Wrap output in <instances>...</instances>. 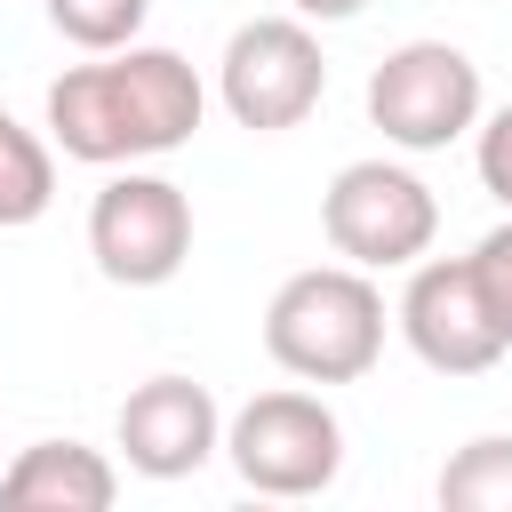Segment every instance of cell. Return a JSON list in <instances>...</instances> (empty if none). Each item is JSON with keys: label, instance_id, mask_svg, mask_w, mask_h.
Segmentation results:
<instances>
[{"label": "cell", "instance_id": "cell-11", "mask_svg": "<svg viewBox=\"0 0 512 512\" xmlns=\"http://www.w3.org/2000/svg\"><path fill=\"white\" fill-rule=\"evenodd\" d=\"M48 200H56V152H48L32 128H16L8 104H0V232L40 224Z\"/></svg>", "mask_w": 512, "mask_h": 512}, {"label": "cell", "instance_id": "cell-1", "mask_svg": "<svg viewBox=\"0 0 512 512\" xmlns=\"http://www.w3.org/2000/svg\"><path fill=\"white\" fill-rule=\"evenodd\" d=\"M208 88L176 48H104L48 80V144L80 168H136L200 136Z\"/></svg>", "mask_w": 512, "mask_h": 512}, {"label": "cell", "instance_id": "cell-9", "mask_svg": "<svg viewBox=\"0 0 512 512\" xmlns=\"http://www.w3.org/2000/svg\"><path fill=\"white\" fill-rule=\"evenodd\" d=\"M224 448V408L192 376H152L120 400V456L144 480H192Z\"/></svg>", "mask_w": 512, "mask_h": 512}, {"label": "cell", "instance_id": "cell-2", "mask_svg": "<svg viewBox=\"0 0 512 512\" xmlns=\"http://www.w3.org/2000/svg\"><path fill=\"white\" fill-rule=\"evenodd\" d=\"M264 352L304 384H360L384 352V288L360 264H304L264 304Z\"/></svg>", "mask_w": 512, "mask_h": 512}, {"label": "cell", "instance_id": "cell-7", "mask_svg": "<svg viewBox=\"0 0 512 512\" xmlns=\"http://www.w3.org/2000/svg\"><path fill=\"white\" fill-rule=\"evenodd\" d=\"M368 120L400 152H448L480 128V64L448 40H408L368 72Z\"/></svg>", "mask_w": 512, "mask_h": 512}, {"label": "cell", "instance_id": "cell-8", "mask_svg": "<svg viewBox=\"0 0 512 512\" xmlns=\"http://www.w3.org/2000/svg\"><path fill=\"white\" fill-rule=\"evenodd\" d=\"M400 336L432 376H480L504 360V328L472 280V256H416L400 288Z\"/></svg>", "mask_w": 512, "mask_h": 512}, {"label": "cell", "instance_id": "cell-12", "mask_svg": "<svg viewBox=\"0 0 512 512\" xmlns=\"http://www.w3.org/2000/svg\"><path fill=\"white\" fill-rule=\"evenodd\" d=\"M440 504H448V512H512V440H504V432L464 440V448L440 464Z\"/></svg>", "mask_w": 512, "mask_h": 512}, {"label": "cell", "instance_id": "cell-3", "mask_svg": "<svg viewBox=\"0 0 512 512\" xmlns=\"http://www.w3.org/2000/svg\"><path fill=\"white\" fill-rule=\"evenodd\" d=\"M320 232L344 264L360 272H400L416 256H432V232H440V200L416 168L400 160H352L328 176L320 192Z\"/></svg>", "mask_w": 512, "mask_h": 512}, {"label": "cell", "instance_id": "cell-13", "mask_svg": "<svg viewBox=\"0 0 512 512\" xmlns=\"http://www.w3.org/2000/svg\"><path fill=\"white\" fill-rule=\"evenodd\" d=\"M40 8H48V24H56L72 48H88V56L128 48V40L144 32V16H152V0H40Z\"/></svg>", "mask_w": 512, "mask_h": 512}, {"label": "cell", "instance_id": "cell-6", "mask_svg": "<svg viewBox=\"0 0 512 512\" xmlns=\"http://www.w3.org/2000/svg\"><path fill=\"white\" fill-rule=\"evenodd\" d=\"M88 256L112 288H168L192 256V200L152 168H120L88 200Z\"/></svg>", "mask_w": 512, "mask_h": 512}, {"label": "cell", "instance_id": "cell-16", "mask_svg": "<svg viewBox=\"0 0 512 512\" xmlns=\"http://www.w3.org/2000/svg\"><path fill=\"white\" fill-rule=\"evenodd\" d=\"M288 8H296L304 24H344V16H360L368 0H288Z\"/></svg>", "mask_w": 512, "mask_h": 512}, {"label": "cell", "instance_id": "cell-4", "mask_svg": "<svg viewBox=\"0 0 512 512\" xmlns=\"http://www.w3.org/2000/svg\"><path fill=\"white\" fill-rule=\"evenodd\" d=\"M216 96L240 128L256 136H280V128H304L328 96V56L312 40L304 16H248L232 40H224V64H216Z\"/></svg>", "mask_w": 512, "mask_h": 512}, {"label": "cell", "instance_id": "cell-14", "mask_svg": "<svg viewBox=\"0 0 512 512\" xmlns=\"http://www.w3.org/2000/svg\"><path fill=\"white\" fill-rule=\"evenodd\" d=\"M472 168H480V192L512 216V104H496L480 120V144H472Z\"/></svg>", "mask_w": 512, "mask_h": 512}, {"label": "cell", "instance_id": "cell-15", "mask_svg": "<svg viewBox=\"0 0 512 512\" xmlns=\"http://www.w3.org/2000/svg\"><path fill=\"white\" fill-rule=\"evenodd\" d=\"M472 280H480V296H488V312H496V328L512 344V216L472 248Z\"/></svg>", "mask_w": 512, "mask_h": 512}, {"label": "cell", "instance_id": "cell-5", "mask_svg": "<svg viewBox=\"0 0 512 512\" xmlns=\"http://www.w3.org/2000/svg\"><path fill=\"white\" fill-rule=\"evenodd\" d=\"M224 456L256 496H320L344 472V424L320 392H256L224 424Z\"/></svg>", "mask_w": 512, "mask_h": 512}, {"label": "cell", "instance_id": "cell-10", "mask_svg": "<svg viewBox=\"0 0 512 512\" xmlns=\"http://www.w3.org/2000/svg\"><path fill=\"white\" fill-rule=\"evenodd\" d=\"M120 496V464L88 440H32L0 472V504L16 512H104Z\"/></svg>", "mask_w": 512, "mask_h": 512}]
</instances>
